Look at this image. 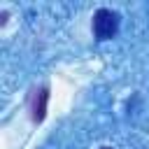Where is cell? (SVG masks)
Masks as SVG:
<instances>
[{"label": "cell", "mask_w": 149, "mask_h": 149, "mask_svg": "<svg viewBox=\"0 0 149 149\" xmlns=\"http://www.w3.org/2000/svg\"><path fill=\"white\" fill-rule=\"evenodd\" d=\"M102 149H109V147H102Z\"/></svg>", "instance_id": "3957f363"}, {"label": "cell", "mask_w": 149, "mask_h": 149, "mask_svg": "<svg viewBox=\"0 0 149 149\" xmlns=\"http://www.w3.org/2000/svg\"><path fill=\"white\" fill-rule=\"evenodd\" d=\"M119 30V16L112 9H98L93 16V35L98 40H112Z\"/></svg>", "instance_id": "6da1fadb"}, {"label": "cell", "mask_w": 149, "mask_h": 149, "mask_svg": "<svg viewBox=\"0 0 149 149\" xmlns=\"http://www.w3.org/2000/svg\"><path fill=\"white\" fill-rule=\"evenodd\" d=\"M47 100H49V91H47V88H40L37 100H35V112H33V119H35V121H42V119H44V112H47Z\"/></svg>", "instance_id": "7a4b0ae2"}]
</instances>
